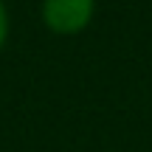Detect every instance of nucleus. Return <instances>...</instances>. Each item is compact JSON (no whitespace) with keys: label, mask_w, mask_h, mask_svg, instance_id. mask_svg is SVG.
<instances>
[{"label":"nucleus","mask_w":152,"mask_h":152,"mask_svg":"<svg viewBox=\"0 0 152 152\" xmlns=\"http://www.w3.org/2000/svg\"><path fill=\"white\" fill-rule=\"evenodd\" d=\"M96 0H42V23L56 34H79L90 23Z\"/></svg>","instance_id":"obj_1"},{"label":"nucleus","mask_w":152,"mask_h":152,"mask_svg":"<svg viewBox=\"0 0 152 152\" xmlns=\"http://www.w3.org/2000/svg\"><path fill=\"white\" fill-rule=\"evenodd\" d=\"M6 37H9V14H6V6L0 0V48H3Z\"/></svg>","instance_id":"obj_2"}]
</instances>
